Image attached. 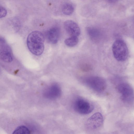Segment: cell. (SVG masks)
Segmentation results:
<instances>
[{"mask_svg": "<svg viewBox=\"0 0 134 134\" xmlns=\"http://www.w3.org/2000/svg\"><path fill=\"white\" fill-rule=\"evenodd\" d=\"M44 35L40 31H35L30 33L26 42L30 52L36 56L41 55L44 50Z\"/></svg>", "mask_w": 134, "mask_h": 134, "instance_id": "6da1fadb", "label": "cell"}, {"mask_svg": "<svg viewBox=\"0 0 134 134\" xmlns=\"http://www.w3.org/2000/svg\"><path fill=\"white\" fill-rule=\"evenodd\" d=\"M112 51L114 58L118 61L123 62L127 59L129 51L127 46L123 40L118 39L113 43Z\"/></svg>", "mask_w": 134, "mask_h": 134, "instance_id": "7a4b0ae2", "label": "cell"}, {"mask_svg": "<svg viewBox=\"0 0 134 134\" xmlns=\"http://www.w3.org/2000/svg\"><path fill=\"white\" fill-rule=\"evenodd\" d=\"M84 83L88 87L93 90L100 92L106 88L107 83L102 78L97 76H90L86 77L84 79Z\"/></svg>", "mask_w": 134, "mask_h": 134, "instance_id": "3957f363", "label": "cell"}, {"mask_svg": "<svg viewBox=\"0 0 134 134\" xmlns=\"http://www.w3.org/2000/svg\"><path fill=\"white\" fill-rule=\"evenodd\" d=\"M117 89L120 94L121 100L126 103H132L133 100V91L132 87L127 83H122L117 86Z\"/></svg>", "mask_w": 134, "mask_h": 134, "instance_id": "277c9868", "label": "cell"}, {"mask_svg": "<svg viewBox=\"0 0 134 134\" xmlns=\"http://www.w3.org/2000/svg\"><path fill=\"white\" fill-rule=\"evenodd\" d=\"M75 110L82 114H86L91 113L94 109L93 105L87 100L81 98H77L73 104Z\"/></svg>", "mask_w": 134, "mask_h": 134, "instance_id": "5b68a950", "label": "cell"}, {"mask_svg": "<svg viewBox=\"0 0 134 134\" xmlns=\"http://www.w3.org/2000/svg\"><path fill=\"white\" fill-rule=\"evenodd\" d=\"M0 59L7 63H10L13 60V54L12 49L5 39L0 36Z\"/></svg>", "mask_w": 134, "mask_h": 134, "instance_id": "8992f818", "label": "cell"}, {"mask_svg": "<svg viewBox=\"0 0 134 134\" xmlns=\"http://www.w3.org/2000/svg\"><path fill=\"white\" fill-rule=\"evenodd\" d=\"M62 91L59 86L56 83L53 84L47 87L44 91V96L47 99H55L61 95Z\"/></svg>", "mask_w": 134, "mask_h": 134, "instance_id": "52a82bcc", "label": "cell"}, {"mask_svg": "<svg viewBox=\"0 0 134 134\" xmlns=\"http://www.w3.org/2000/svg\"><path fill=\"white\" fill-rule=\"evenodd\" d=\"M103 118L102 114L98 112L95 113L88 119L86 126L89 129L94 130L100 127L102 125Z\"/></svg>", "mask_w": 134, "mask_h": 134, "instance_id": "ba28073f", "label": "cell"}, {"mask_svg": "<svg viewBox=\"0 0 134 134\" xmlns=\"http://www.w3.org/2000/svg\"><path fill=\"white\" fill-rule=\"evenodd\" d=\"M64 28L70 37H77L80 34L81 31L78 25L75 21L70 20L65 21L64 23Z\"/></svg>", "mask_w": 134, "mask_h": 134, "instance_id": "9c48e42d", "label": "cell"}, {"mask_svg": "<svg viewBox=\"0 0 134 134\" xmlns=\"http://www.w3.org/2000/svg\"><path fill=\"white\" fill-rule=\"evenodd\" d=\"M60 31L59 28L54 26L50 29L47 33V38L50 43L53 44L56 43L59 39Z\"/></svg>", "mask_w": 134, "mask_h": 134, "instance_id": "30bf717a", "label": "cell"}, {"mask_svg": "<svg viewBox=\"0 0 134 134\" xmlns=\"http://www.w3.org/2000/svg\"><path fill=\"white\" fill-rule=\"evenodd\" d=\"M63 13L66 15H70L73 12L74 8L73 4L69 2H66L64 3L62 7Z\"/></svg>", "mask_w": 134, "mask_h": 134, "instance_id": "8fae6325", "label": "cell"}, {"mask_svg": "<svg viewBox=\"0 0 134 134\" xmlns=\"http://www.w3.org/2000/svg\"><path fill=\"white\" fill-rule=\"evenodd\" d=\"M79 41L78 38L76 37H70L66 39L64 42L65 44L69 47H72L76 46Z\"/></svg>", "mask_w": 134, "mask_h": 134, "instance_id": "7c38bea8", "label": "cell"}, {"mask_svg": "<svg viewBox=\"0 0 134 134\" xmlns=\"http://www.w3.org/2000/svg\"><path fill=\"white\" fill-rule=\"evenodd\" d=\"M29 129L26 126L21 125L17 127L12 134H30Z\"/></svg>", "mask_w": 134, "mask_h": 134, "instance_id": "4fadbf2b", "label": "cell"}, {"mask_svg": "<svg viewBox=\"0 0 134 134\" xmlns=\"http://www.w3.org/2000/svg\"><path fill=\"white\" fill-rule=\"evenodd\" d=\"M7 14V11L4 7L0 6V19L5 17Z\"/></svg>", "mask_w": 134, "mask_h": 134, "instance_id": "5bb4252c", "label": "cell"}]
</instances>
